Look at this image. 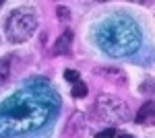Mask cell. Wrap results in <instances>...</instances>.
<instances>
[{
    "instance_id": "cell-4",
    "label": "cell",
    "mask_w": 155,
    "mask_h": 138,
    "mask_svg": "<svg viewBox=\"0 0 155 138\" xmlns=\"http://www.w3.org/2000/svg\"><path fill=\"white\" fill-rule=\"evenodd\" d=\"M97 109H99V114L104 115V117H110V120H116V122H122V120H126L128 117V107L122 103L120 99L114 97V105L110 107L106 101V97L101 95L99 97V101H97Z\"/></svg>"
},
{
    "instance_id": "cell-11",
    "label": "cell",
    "mask_w": 155,
    "mask_h": 138,
    "mask_svg": "<svg viewBox=\"0 0 155 138\" xmlns=\"http://www.w3.org/2000/svg\"><path fill=\"white\" fill-rule=\"evenodd\" d=\"M95 138H116V130L114 128H107V130H101Z\"/></svg>"
},
{
    "instance_id": "cell-1",
    "label": "cell",
    "mask_w": 155,
    "mask_h": 138,
    "mask_svg": "<svg viewBox=\"0 0 155 138\" xmlns=\"http://www.w3.org/2000/svg\"><path fill=\"white\" fill-rule=\"evenodd\" d=\"M44 120H46V107H41V103L27 101V99L19 105L4 103L0 111V126L6 124V128L2 130V136L35 130L44 124Z\"/></svg>"
},
{
    "instance_id": "cell-8",
    "label": "cell",
    "mask_w": 155,
    "mask_h": 138,
    "mask_svg": "<svg viewBox=\"0 0 155 138\" xmlns=\"http://www.w3.org/2000/svg\"><path fill=\"white\" fill-rule=\"evenodd\" d=\"M8 68H11V56H4L0 60V79L8 76Z\"/></svg>"
},
{
    "instance_id": "cell-6",
    "label": "cell",
    "mask_w": 155,
    "mask_h": 138,
    "mask_svg": "<svg viewBox=\"0 0 155 138\" xmlns=\"http://www.w3.org/2000/svg\"><path fill=\"white\" fill-rule=\"evenodd\" d=\"M71 43H72V33H71V31H66V33L62 35V39L56 43V54H64V52H68Z\"/></svg>"
},
{
    "instance_id": "cell-10",
    "label": "cell",
    "mask_w": 155,
    "mask_h": 138,
    "mask_svg": "<svg viewBox=\"0 0 155 138\" xmlns=\"http://www.w3.org/2000/svg\"><path fill=\"white\" fill-rule=\"evenodd\" d=\"M56 14H58V19H62V21H68V17H71V12H68L66 6H58L56 8Z\"/></svg>"
},
{
    "instance_id": "cell-5",
    "label": "cell",
    "mask_w": 155,
    "mask_h": 138,
    "mask_svg": "<svg viewBox=\"0 0 155 138\" xmlns=\"http://www.w3.org/2000/svg\"><path fill=\"white\" fill-rule=\"evenodd\" d=\"M137 122L139 124H155V101H149L139 109Z\"/></svg>"
},
{
    "instance_id": "cell-2",
    "label": "cell",
    "mask_w": 155,
    "mask_h": 138,
    "mask_svg": "<svg viewBox=\"0 0 155 138\" xmlns=\"http://www.w3.org/2000/svg\"><path fill=\"white\" fill-rule=\"evenodd\" d=\"M99 37H116L112 39L110 43H106L104 52L107 54H130L139 47V35H137V29L130 21H120V25L110 23L104 27V31L99 33Z\"/></svg>"
},
{
    "instance_id": "cell-9",
    "label": "cell",
    "mask_w": 155,
    "mask_h": 138,
    "mask_svg": "<svg viewBox=\"0 0 155 138\" xmlns=\"http://www.w3.org/2000/svg\"><path fill=\"white\" fill-rule=\"evenodd\" d=\"M64 79H66L68 82H72V85H74V82L81 81V74H79L77 70H66V72H64Z\"/></svg>"
},
{
    "instance_id": "cell-12",
    "label": "cell",
    "mask_w": 155,
    "mask_h": 138,
    "mask_svg": "<svg viewBox=\"0 0 155 138\" xmlns=\"http://www.w3.org/2000/svg\"><path fill=\"white\" fill-rule=\"evenodd\" d=\"M132 2H139V4H151V0H132Z\"/></svg>"
},
{
    "instance_id": "cell-14",
    "label": "cell",
    "mask_w": 155,
    "mask_h": 138,
    "mask_svg": "<svg viewBox=\"0 0 155 138\" xmlns=\"http://www.w3.org/2000/svg\"><path fill=\"white\" fill-rule=\"evenodd\" d=\"M2 4H4V0H0V6H2Z\"/></svg>"
},
{
    "instance_id": "cell-7",
    "label": "cell",
    "mask_w": 155,
    "mask_h": 138,
    "mask_svg": "<svg viewBox=\"0 0 155 138\" xmlns=\"http://www.w3.org/2000/svg\"><path fill=\"white\" fill-rule=\"evenodd\" d=\"M72 97H74V99H83V97H87V85H85V82H74V87H72Z\"/></svg>"
},
{
    "instance_id": "cell-15",
    "label": "cell",
    "mask_w": 155,
    "mask_h": 138,
    "mask_svg": "<svg viewBox=\"0 0 155 138\" xmlns=\"http://www.w3.org/2000/svg\"><path fill=\"white\" fill-rule=\"evenodd\" d=\"M99 2H106V0H99Z\"/></svg>"
},
{
    "instance_id": "cell-13",
    "label": "cell",
    "mask_w": 155,
    "mask_h": 138,
    "mask_svg": "<svg viewBox=\"0 0 155 138\" xmlns=\"http://www.w3.org/2000/svg\"><path fill=\"white\" fill-rule=\"evenodd\" d=\"M118 138H134V136H132V134H120Z\"/></svg>"
},
{
    "instance_id": "cell-3",
    "label": "cell",
    "mask_w": 155,
    "mask_h": 138,
    "mask_svg": "<svg viewBox=\"0 0 155 138\" xmlns=\"http://www.w3.org/2000/svg\"><path fill=\"white\" fill-rule=\"evenodd\" d=\"M35 27H37L35 17L27 11H15L6 19V35L12 41H17V43H21L27 37H31Z\"/></svg>"
}]
</instances>
